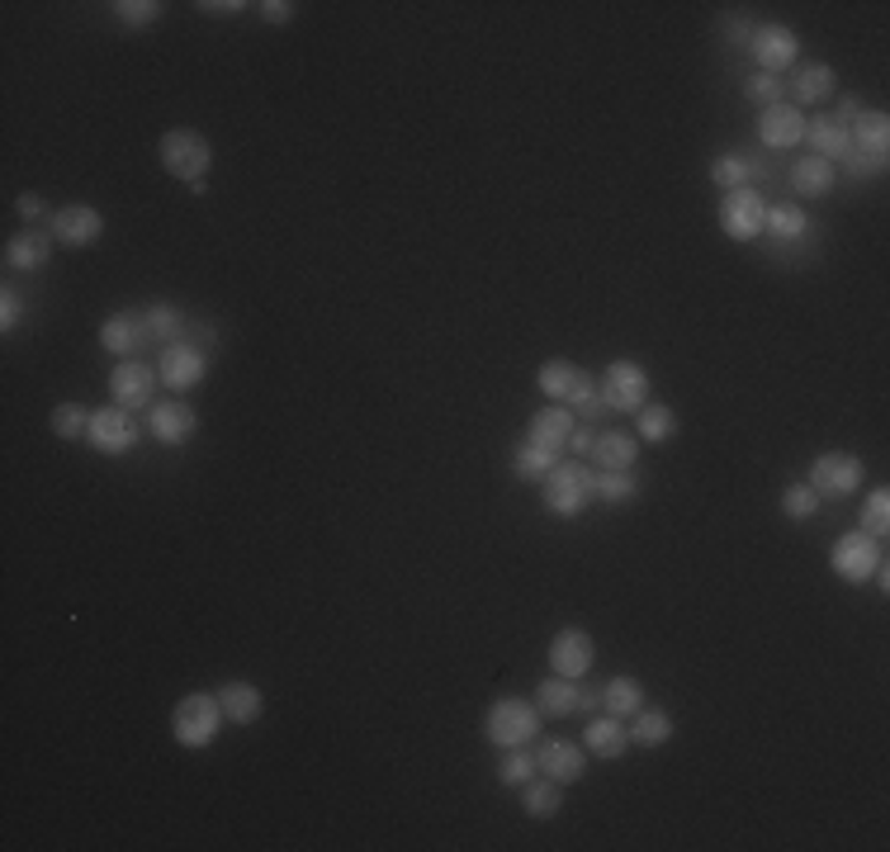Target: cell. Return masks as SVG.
Instances as JSON below:
<instances>
[{"label":"cell","mask_w":890,"mask_h":852,"mask_svg":"<svg viewBox=\"0 0 890 852\" xmlns=\"http://www.w3.org/2000/svg\"><path fill=\"white\" fill-rule=\"evenodd\" d=\"M877 545H881V540H871V535L848 531L844 540H838V545L829 549L834 574L844 578V582H867L871 574H877V564H881V549H877Z\"/></svg>","instance_id":"obj_9"},{"label":"cell","mask_w":890,"mask_h":852,"mask_svg":"<svg viewBox=\"0 0 890 852\" xmlns=\"http://www.w3.org/2000/svg\"><path fill=\"white\" fill-rule=\"evenodd\" d=\"M857 531L871 535V540H886V531H890V493L886 488H877V493L862 502V526Z\"/></svg>","instance_id":"obj_39"},{"label":"cell","mask_w":890,"mask_h":852,"mask_svg":"<svg viewBox=\"0 0 890 852\" xmlns=\"http://www.w3.org/2000/svg\"><path fill=\"white\" fill-rule=\"evenodd\" d=\"M758 176H762V166L749 162V156H739V152H725L720 162L710 166V181L720 189H744V185H753Z\"/></svg>","instance_id":"obj_33"},{"label":"cell","mask_w":890,"mask_h":852,"mask_svg":"<svg viewBox=\"0 0 890 852\" xmlns=\"http://www.w3.org/2000/svg\"><path fill=\"white\" fill-rule=\"evenodd\" d=\"M762 228H772V237H782V242H796V237H805L810 218L796 209V204H777V209H768V218H762Z\"/></svg>","instance_id":"obj_37"},{"label":"cell","mask_w":890,"mask_h":852,"mask_svg":"<svg viewBox=\"0 0 890 852\" xmlns=\"http://www.w3.org/2000/svg\"><path fill=\"white\" fill-rule=\"evenodd\" d=\"M593 498H597V469L568 460V465H554V469L545 473V507H550L554 516L574 521Z\"/></svg>","instance_id":"obj_2"},{"label":"cell","mask_w":890,"mask_h":852,"mask_svg":"<svg viewBox=\"0 0 890 852\" xmlns=\"http://www.w3.org/2000/svg\"><path fill=\"white\" fill-rule=\"evenodd\" d=\"M597 701H601V710H607V716H616V720H630L634 710L644 706V687L634 682V677H611V682L597 691Z\"/></svg>","instance_id":"obj_27"},{"label":"cell","mask_w":890,"mask_h":852,"mask_svg":"<svg viewBox=\"0 0 890 852\" xmlns=\"http://www.w3.org/2000/svg\"><path fill=\"white\" fill-rule=\"evenodd\" d=\"M47 261H53V232L29 228L6 242V271H14V275H34Z\"/></svg>","instance_id":"obj_19"},{"label":"cell","mask_w":890,"mask_h":852,"mask_svg":"<svg viewBox=\"0 0 890 852\" xmlns=\"http://www.w3.org/2000/svg\"><path fill=\"white\" fill-rule=\"evenodd\" d=\"M20 318H24V304H20V294H14V284H6V290H0V327L14 331Z\"/></svg>","instance_id":"obj_45"},{"label":"cell","mask_w":890,"mask_h":852,"mask_svg":"<svg viewBox=\"0 0 890 852\" xmlns=\"http://www.w3.org/2000/svg\"><path fill=\"white\" fill-rule=\"evenodd\" d=\"M791 189L805 199H824L834 189V162H824V156H805V162L791 166Z\"/></svg>","instance_id":"obj_26"},{"label":"cell","mask_w":890,"mask_h":852,"mask_svg":"<svg viewBox=\"0 0 890 852\" xmlns=\"http://www.w3.org/2000/svg\"><path fill=\"white\" fill-rule=\"evenodd\" d=\"M521 810H527L531 819H554L564 810V786L550 782V777H531L527 786H521Z\"/></svg>","instance_id":"obj_28"},{"label":"cell","mask_w":890,"mask_h":852,"mask_svg":"<svg viewBox=\"0 0 890 852\" xmlns=\"http://www.w3.org/2000/svg\"><path fill=\"white\" fill-rule=\"evenodd\" d=\"M805 114L796 105H768L758 114V138H762V148H772V152H786V148H796V142H805Z\"/></svg>","instance_id":"obj_13"},{"label":"cell","mask_w":890,"mask_h":852,"mask_svg":"<svg viewBox=\"0 0 890 852\" xmlns=\"http://www.w3.org/2000/svg\"><path fill=\"white\" fill-rule=\"evenodd\" d=\"M749 53H753V62L762 72H786L791 62H796V53H801V43H796V34H791L786 24H762V29H753L749 34Z\"/></svg>","instance_id":"obj_11"},{"label":"cell","mask_w":890,"mask_h":852,"mask_svg":"<svg viewBox=\"0 0 890 852\" xmlns=\"http://www.w3.org/2000/svg\"><path fill=\"white\" fill-rule=\"evenodd\" d=\"M634 730H630V739H634V749H663L668 739H673V720L663 716V710H634Z\"/></svg>","instance_id":"obj_31"},{"label":"cell","mask_w":890,"mask_h":852,"mask_svg":"<svg viewBox=\"0 0 890 852\" xmlns=\"http://www.w3.org/2000/svg\"><path fill=\"white\" fill-rule=\"evenodd\" d=\"M115 14H119V20L123 24H156V14H162V6H156V0H119V6H115Z\"/></svg>","instance_id":"obj_44"},{"label":"cell","mask_w":890,"mask_h":852,"mask_svg":"<svg viewBox=\"0 0 890 852\" xmlns=\"http://www.w3.org/2000/svg\"><path fill=\"white\" fill-rule=\"evenodd\" d=\"M142 323H148L152 341L171 346V341H181V331H185V313L171 308V304H152V308H142Z\"/></svg>","instance_id":"obj_35"},{"label":"cell","mask_w":890,"mask_h":852,"mask_svg":"<svg viewBox=\"0 0 890 852\" xmlns=\"http://www.w3.org/2000/svg\"><path fill=\"white\" fill-rule=\"evenodd\" d=\"M583 767H587V757L578 744H568V739H550V744L535 749V772L550 782H560V786H574L583 777Z\"/></svg>","instance_id":"obj_15"},{"label":"cell","mask_w":890,"mask_h":852,"mask_svg":"<svg viewBox=\"0 0 890 852\" xmlns=\"http://www.w3.org/2000/svg\"><path fill=\"white\" fill-rule=\"evenodd\" d=\"M156 374L152 365H142V360H119L115 370H109V389H115V403L138 413V407H152V389H156Z\"/></svg>","instance_id":"obj_10"},{"label":"cell","mask_w":890,"mask_h":852,"mask_svg":"<svg viewBox=\"0 0 890 852\" xmlns=\"http://www.w3.org/2000/svg\"><path fill=\"white\" fill-rule=\"evenodd\" d=\"M257 10H261V20H270V24L294 20V6H284V0H265V6H257Z\"/></svg>","instance_id":"obj_47"},{"label":"cell","mask_w":890,"mask_h":852,"mask_svg":"<svg viewBox=\"0 0 890 852\" xmlns=\"http://www.w3.org/2000/svg\"><path fill=\"white\" fill-rule=\"evenodd\" d=\"M484 734H488V744H498V749L531 744V739L540 734V710L531 701H521V697H502V701L488 706Z\"/></svg>","instance_id":"obj_4"},{"label":"cell","mask_w":890,"mask_h":852,"mask_svg":"<svg viewBox=\"0 0 890 852\" xmlns=\"http://www.w3.org/2000/svg\"><path fill=\"white\" fill-rule=\"evenodd\" d=\"M209 166H214V148H209V138H204V133L171 129L162 138V171H166V176H176L185 185H204Z\"/></svg>","instance_id":"obj_3"},{"label":"cell","mask_w":890,"mask_h":852,"mask_svg":"<svg viewBox=\"0 0 890 852\" xmlns=\"http://www.w3.org/2000/svg\"><path fill=\"white\" fill-rule=\"evenodd\" d=\"M838 162H844V171H848L853 181H867V176H877V171H881V162H871V156H862L857 148H848Z\"/></svg>","instance_id":"obj_46"},{"label":"cell","mask_w":890,"mask_h":852,"mask_svg":"<svg viewBox=\"0 0 890 852\" xmlns=\"http://www.w3.org/2000/svg\"><path fill=\"white\" fill-rule=\"evenodd\" d=\"M560 465V455H550V450H540V446H521L517 450V460H512V469H517V479H545V473Z\"/></svg>","instance_id":"obj_40"},{"label":"cell","mask_w":890,"mask_h":852,"mask_svg":"<svg viewBox=\"0 0 890 852\" xmlns=\"http://www.w3.org/2000/svg\"><path fill=\"white\" fill-rule=\"evenodd\" d=\"M574 426H578V417L568 413L564 403H550V407H540V413L531 417L527 440L540 446V450H550V455H560L568 446V436H574Z\"/></svg>","instance_id":"obj_18"},{"label":"cell","mask_w":890,"mask_h":852,"mask_svg":"<svg viewBox=\"0 0 890 852\" xmlns=\"http://www.w3.org/2000/svg\"><path fill=\"white\" fill-rule=\"evenodd\" d=\"M568 450L587 455V450H593V432H587V426H574V436H568Z\"/></svg>","instance_id":"obj_50"},{"label":"cell","mask_w":890,"mask_h":852,"mask_svg":"<svg viewBox=\"0 0 890 852\" xmlns=\"http://www.w3.org/2000/svg\"><path fill=\"white\" fill-rule=\"evenodd\" d=\"M578 697H583V691L574 687V677H560V673H550L545 682L535 687V710H540V716H554V720H564V716H574V710H578Z\"/></svg>","instance_id":"obj_23"},{"label":"cell","mask_w":890,"mask_h":852,"mask_svg":"<svg viewBox=\"0 0 890 852\" xmlns=\"http://www.w3.org/2000/svg\"><path fill=\"white\" fill-rule=\"evenodd\" d=\"M601 403L611 407V413H640L649 403V374L644 365H634V360H611L607 370H601Z\"/></svg>","instance_id":"obj_5"},{"label":"cell","mask_w":890,"mask_h":852,"mask_svg":"<svg viewBox=\"0 0 890 852\" xmlns=\"http://www.w3.org/2000/svg\"><path fill=\"white\" fill-rule=\"evenodd\" d=\"M218 706H223V716H228L232 724H251V720H261L265 697L251 682H223L218 687Z\"/></svg>","instance_id":"obj_25"},{"label":"cell","mask_w":890,"mask_h":852,"mask_svg":"<svg viewBox=\"0 0 890 852\" xmlns=\"http://www.w3.org/2000/svg\"><path fill=\"white\" fill-rule=\"evenodd\" d=\"M166 389H195L204 379V351L195 341H171L162 351V365H156Z\"/></svg>","instance_id":"obj_16"},{"label":"cell","mask_w":890,"mask_h":852,"mask_svg":"<svg viewBox=\"0 0 890 852\" xmlns=\"http://www.w3.org/2000/svg\"><path fill=\"white\" fill-rule=\"evenodd\" d=\"M834 90V67H824V62H810L791 76V95H796V109L810 105V100H824V95Z\"/></svg>","instance_id":"obj_32"},{"label":"cell","mask_w":890,"mask_h":852,"mask_svg":"<svg viewBox=\"0 0 890 852\" xmlns=\"http://www.w3.org/2000/svg\"><path fill=\"white\" fill-rule=\"evenodd\" d=\"M152 337H148V323H142V313H115L105 327H100V346L109 356L119 360H133V351H142Z\"/></svg>","instance_id":"obj_20"},{"label":"cell","mask_w":890,"mask_h":852,"mask_svg":"<svg viewBox=\"0 0 890 852\" xmlns=\"http://www.w3.org/2000/svg\"><path fill=\"white\" fill-rule=\"evenodd\" d=\"M199 10H204V14H237L242 6H237V0H204Z\"/></svg>","instance_id":"obj_51"},{"label":"cell","mask_w":890,"mask_h":852,"mask_svg":"<svg viewBox=\"0 0 890 852\" xmlns=\"http://www.w3.org/2000/svg\"><path fill=\"white\" fill-rule=\"evenodd\" d=\"M148 426H152V436L162 440V446H185V440L195 436L199 417H195V407H189V403L166 398V403H152L148 407Z\"/></svg>","instance_id":"obj_14"},{"label":"cell","mask_w":890,"mask_h":852,"mask_svg":"<svg viewBox=\"0 0 890 852\" xmlns=\"http://www.w3.org/2000/svg\"><path fill=\"white\" fill-rule=\"evenodd\" d=\"M762 218H768V204H762V195H758L753 185L725 189V199H720V228H725V237H735V242H753V237L762 232Z\"/></svg>","instance_id":"obj_6"},{"label":"cell","mask_w":890,"mask_h":852,"mask_svg":"<svg viewBox=\"0 0 890 852\" xmlns=\"http://www.w3.org/2000/svg\"><path fill=\"white\" fill-rule=\"evenodd\" d=\"M223 706L218 697H209V691H195V697L176 701V710H171V734H176L181 749H209L218 730H223Z\"/></svg>","instance_id":"obj_1"},{"label":"cell","mask_w":890,"mask_h":852,"mask_svg":"<svg viewBox=\"0 0 890 852\" xmlns=\"http://www.w3.org/2000/svg\"><path fill=\"white\" fill-rule=\"evenodd\" d=\"M805 142L815 148V156H824V162H838L848 148H853V138H848V129L844 123H834V119H815V123H805Z\"/></svg>","instance_id":"obj_29"},{"label":"cell","mask_w":890,"mask_h":852,"mask_svg":"<svg viewBox=\"0 0 890 852\" xmlns=\"http://www.w3.org/2000/svg\"><path fill=\"white\" fill-rule=\"evenodd\" d=\"M578 365H568V360H545L540 365V393H545L550 403H568V393L578 384Z\"/></svg>","instance_id":"obj_34"},{"label":"cell","mask_w":890,"mask_h":852,"mask_svg":"<svg viewBox=\"0 0 890 852\" xmlns=\"http://www.w3.org/2000/svg\"><path fill=\"white\" fill-rule=\"evenodd\" d=\"M593 658H597V644H593V635L587 630H578V625H568V630H560V635L550 640V668L560 673V677H578L593 668Z\"/></svg>","instance_id":"obj_12"},{"label":"cell","mask_w":890,"mask_h":852,"mask_svg":"<svg viewBox=\"0 0 890 852\" xmlns=\"http://www.w3.org/2000/svg\"><path fill=\"white\" fill-rule=\"evenodd\" d=\"M587 460L601 465V469H630L634 460H640V440L626 436V432H601V436H593Z\"/></svg>","instance_id":"obj_24"},{"label":"cell","mask_w":890,"mask_h":852,"mask_svg":"<svg viewBox=\"0 0 890 852\" xmlns=\"http://www.w3.org/2000/svg\"><path fill=\"white\" fill-rule=\"evenodd\" d=\"M857 114H862V105H857L853 95H848V100H838V114H834V123H844V129H853Z\"/></svg>","instance_id":"obj_48"},{"label":"cell","mask_w":890,"mask_h":852,"mask_svg":"<svg viewBox=\"0 0 890 852\" xmlns=\"http://www.w3.org/2000/svg\"><path fill=\"white\" fill-rule=\"evenodd\" d=\"M90 446L100 450V455H129L133 446H138V436H142V426H138V417L129 413V407H100V413H90Z\"/></svg>","instance_id":"obj_7"},{"label":"cell","mask_w":890,"mask_h":852,"mask_svg":"<svg viewBox=\"0 0 890 852\" xmlns=\"http://www.w3.org/2000/svg\"><path fill=\"white\" fill-rule=\"evenodd\" d=\"M86 432H90V413H86V407H76V403L53 407V436L76 440V436H86Z\"/></svg>","instance_id":"obj_41"},{"label":"cell","mask_w":890,"mask_h":852,"mask_svg":"<svg viewBox=\"0 0 890 852\" xmlns=\"http://www.w3.org/2000/svg\"><path fill=\"white\" fill-rule=\"evenodd\" d=\"M673 432H677L673 407H663V403H644L640 413H634V440H649V446H659V440H668Z\"/></svg>","instance_id":"obj_30"},{"label":"cell","mask_w":890,"mask_h":852,"mask_svg":"<svg viewBox=\"0 0 890 852\" xmlns=\"http://www.w3.org/2000/svg\"><path fill=\"white\" fill-rule=\"evenodd\" d=\"M810 488L824 498H853L857 488H862V460L857 455H844V450H829L820 455L815 465H810Z\"/></svg>","instance_id":"obj_8"},{"label":"cell","mask_w":890,"mask_h":852,"mask_svg":"<svg viewBox=\"0 0 890 852\" xmlns=\"http://www.w3.org/2000/svg\"><path fill=\"white\" fill-rule=\"evenodd\" d=\"M640 493V479L630 469H597V498L601 502H626Z\"/></svg>","instance_id":"obj_38"},{"label":"cell","mask_w":890,"mask_h":852,"mask_svg":"<svg viewBox=\"0 0 890 852\" xmlns=\"http://www.w3.org/2000/svg\"><path fill=\"white\" fill-rule=\"evenodd\" d=\"M14 209H20V218H29V223H34V218H43V214H47L39 195H20V204H14Z\"/></svg>","instance_id":"obj_49"},{"label":"cell","mask_w":890,"mask_h":852,"mask_svg":"<svg viewBox=\"0 0 890 852\" xmlns=\"http://www.w3.org/2000/svg\"><path fill=\"white\" fill-rule=\"evenodd\" d=\"M744 95H749L753 105H782L786 100V81L782 76H772V72H758V76H749V86H744Z\"/></svg>","instance_id":"obj_43"},{"label":"cell","mask_w":890,"mask_h":852,"mask_svg":"<svg viewBox=\"0 0 890 852\" xmlns=\"http://www.w3.org/2000/svg\"><path fill=\"white\" fill-rule=\"evenodd\" d=\"M848 138H853V148L862 152V156H871V162H881L886 166V152H890V119L881 114V109H862L857 114V123L848 129Z\"/></svg>","instance_id":"obj_21"},{"label":"cell","mask_w":890,"mask_h":852,"mask_svg":"<svg viewBox=\"0 0 890 852\" xmlns=\"http://www.w3.org/2000/svg\"><path fill=\"white\" fill-rule=\"evenodd\" d=\"M100 232H105V214L90 209V204H67V209L53 214V237L67 247H90Z\"/></svg>","instance_id":"obj_17"},{"label":"cell","mask_w":890,"mask_h":852,"mask_svg":"<svg viewBox=\"0 0 890 852\" xmlns=\"http://www.w3.org/2000/svg\"><path fill=\"white\" fill-rule=\"evenodd\" d=\"M535 777V753L527 744L517 749H502V763H498V782L502 786H527Z\"/></svg>","instance_id":"obj_36"},{"label":"cell","mask_w":890,"mask_h":852,"mask_svg":"<svg viewBox=\"0 0 890 852\" xmlns=\"http://www.w3.org/2000/svg\"><path fill=\"white\" fill-rule=\"evenodd\" d=\"M583 744L597 757H621L630 749V730H626V720H616V716H593L583 730Z\"/></svg>","instance_id":"obj_22"},{"label":"cell","mask_w":890,"mask_h":852,"mask_svg":"<svg viewBox=\"0 0 890 852\" xmlns=\"http://www.w3.org/2000/svg\"><path fill=\"white\" fill-rule=\"evenodd\" d=\"M782 512L791 516V521H810L820 512V493L810 483H791L786 493H782Z\"/></svg>","instance_id":"obj_42"}]
</instances>
